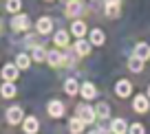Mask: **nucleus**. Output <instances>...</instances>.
Returning <instances> with one entry per match:
<instances>
[{"label": "nucleus", "mask_w": 150, "mask_h": 134, "mask_svg": "<svg viewBox=\"0 0 150 134\" xmlns=\"http://www.w3.org/2000/svg\"><path fill=\"white\" fill-rule=\"evenodd\" d=\"M75 114L80 116V119L84 121L86 125H93V123H97L95 106H91V103H80V106H77V110H75Z\"/></svg>", "instance_id": "obj_1"}, {"label": "nucleus", "mask_w": 150, "mask_h": 134, "mask_svg": "<svg viewBox=\"0 0 150 134\" xmlns=\"http://www.w3.org/2000/svg\"><path fill=\"white\" fill-rule=\"evenodd\" d=\"M115 95H117L119 99H128V97H132V93H135V86H132V81L130 79H126V77H122V79H117L115 81Z\"/></svg>", "instance_id": "obj_2"}, {"label": "nucleus", "mask_w": 150, "mask_h": 134, "mask_svg": "<svg viewBox=\"0 0 150 134\" xmlns=\"http://www.w3.org/2000/svg\"><path fill=\"white\" fill-rule=\"evenodd\" d=\"M11 29H13L16 33H24V31H29L31 29V18H29L27 13H16V15H11Z\"/></svg>", "instance_id": "obj_3"}, {"label": "nucleus", "mask_w": 150, "mask_h": 134, "mask_svg": "<svg viewBox=\"0 0 150 134\" xmlns=\"http://www.w3.org/2000/svg\"><path fill=\"white\" fill-rule=\"evenodd\" d=\"M82 13H84V0H66V5H64V15L66 18L77 20Z\"/></svg>", "instance_id": "obj_4"}, {"label": "nucleus", "mask_w": 150, "mask_h": 134, "mask_svg": "<svg viewBox=\"0 0 150 134\" xmlns=\"http://www.w3.org/2000/svg\"><path fill=\"white\" fill-rule=\"evenodd\" d=\"M47 62H49V66H51V68H62V66L66 64V53L60 51L57 46H55V48H49Z\"/></svg>", "instance_id": "obj_5"}, {"label": "nucleus", "mask_w": 150, "mask_h": 134, "mask_svg": "<svg viewBox=\"0 0 150 134\" xmlns=\"http://www.w3.org/2000/svg\"><path fill=\"white\" fill-rule=\"evenodd\" d=\"M88 31H91V29H88V24H86L82 18L73 20V22H71V29H69V33L75 37V40H84V37L88 35Z\"/></svg>", "instance_id": "obj_6"}, {"label": "nucleus", "mask_w": 150, "mask_h": 134, "mask_svg": "<svg viewBox=\"0 0 150 134\" xmlns=\"http://www.w3.org/2000/svg\"><path fill=\"white\" fill-rule=\"evenodd\" d=\"M35 31L38 35H49V33H55V22H53L49 15H40L35 22Z\"/></svg>", "instance_id": "obj_7"}, {"label": "nucleus", "mask_w": 150, "mask_h": 134, "mask_svg": "<svg viewBox=\"0 0 150 134\" xmlns=\"http://www.w3.org/2000/svg\"><path fill=\"white\" fill-rule=\"evenodd\" d=\"M132 110H135L137 114H146V112L150 110V99L146 97V93H137L135 97H132Z\"/></svg>", "instance_id": "obj_8"}, {"label": "nucleus", "mask_w": 150, "mask_h": 134, "mask_svg": "<svg viewBox=\"0 0 150 134\" xmlns=\"http://www.w3.org/2000/svg\"><path fill=\"white\" fill-rule=\"evenodd\" d=\"M47 114L51 116V119H62V116L66 114V106L60 99H51V101L47 103Z\"/></svg>", "instance_id": "obj_9"}, {"label": "nucleus", "mask_w": 150, "mask_h": 134, "mask_svg": "<svg viewBox=\"0 0 150 134\" xmlns=\"http://www.w3.org/2000/svg\"><path fill=\"white\" fill-rule=\"evenodd\" d=\"M5 119H7V123H9V125H18V123H22V121H24V112H22V108H20V106H9V108H7Z\"/></svg>", "instance_id": "obj_10"}, {"label": "nucleus", "mask_w": 150, "mask_h": 134, "mask_svg": "<svg viewBox=\"0 0 150 134\" xmlns=\"http://www.w3.org/2000/svg\"><path fill=\"white\" fill-rule=\"evenodd\" d=\"M73 53H75V57H88L91 53H93V44H91L86 37H84V40H75Z\"/></svg>", "instance_id": "obj_11"}, {"label": "nucleus", "mask_w": 150, "mask_h": 134, "mask_svg": "<svg viewBox=\"0 0 150 134\" xmlns=\"http://www.w3.org/2000/svg\"><path fill=\"white\" fill-rule=\"evenodd\" d=\"M80 95H82L84 101H93V99H97V86L86 79V81L80 83Z\"/></svg>", "instance_id": "obj_12"}, {"label": "nucleus", "mask_w": 150, "mask_h": 134, "mask_svg": "<svg viewBox=\"0 0 150 134\" xmlns=\"http://www.w3.org/2000/svg\"><path fill=\"white\" fill-rule=\"evenodd\" d=\"M53 44H55L57 48H69L71 46V33L66 31V29H57L55 33H53Z\"/></svg>", "instance_id": "obj_13"}, {"label": "nucleus", "mask_w": 150, "mask_h": 134, "mask_svg": "<svg viewBox=\"0 0 150 134\" xmlns=\"http://www.w3.org/2000/svg\"><path fill=\"white\" fill-rule=\"evenodd\" d=\"M20 125H22L24 134H38V132H40V121H38V116H33V114L24 116V121Z\"/></svg>", "instance_id": "obj_14"}, {"label": "nucleus", "mask_w": 150, "mask_h": 134, "mask_svg": "<svg viewBox=\"0 0 150 134\" xmlns=\"http://www.w3.org/2000/svg\"><path fill=\"white\" fill-rule=\"evenodd\" d=\"M128 121L124 116H115L110 119V134H128Z\"/></svg>", "instance_id": "obj_15"}, {"label": "nucleus", "mask_w": 150, "mask_h": 134, "mask_svg": "<svg viewBox=\"0 0 150 134\" xmlns=\"http://www.w3.org/2000/svg\"><path fill=\"white\" fill-rule=\"evenodd\" d=\"M86 37H88V42L93 44V46H104V44H106V33H104L99 27L91 29V31H88V35H86Z\"/></svg>", "instance_id": "obj_16"}, {"label": "nucleus", "mask_w": 150, "mask_h": 134, "mask_svg": "<svg viewBox=\"0 0 150 134\" xmlns=\"http://www.w3.org/2000/svg\"><path fill=\"white\" fill-rule=\"evenodd\" d=\"M0 75H2V79H5V81H13V83H16V79H18V75H20V68L11 62V64H5V66H2Z\"/></svg>", "instance_id": "obj_17"}, {"label": "nucleus", "mask_w": 150, "mask_h": 134, "mask_svg": "<svg viewBox=\"0 0 150 134\" xmlns=\"http://www.w3.org/2000/svg\"><path fill=\"white\" fill-rule=\"evenodd\" d=\"M29 51H31V53H29V55H31V62H38V64L47 62V53H49L47 46H42V44H35V46H31Z\"/></svg>", "instance_id": "obj_18"}, {"label": "nucleus", "mask_w": 150, "mask_h": 134, "mask_svg": "<svg viewBox=\"0 0 150 134\" xmlns=\"http://www.w3.org/2000/svg\"><path fill=\"white\" fill-rule=\"evenodd\" d=\"M66 128H69V132H71V134H84L86 123H84V121H82L77 114H75V116H71V119L66 121Z\"/></svg>", "instance_id": "obj_19"}, {"label": "nucleus", "mask_w": 150, "mask_h": 134, "mask_svg": "<svg viewBox=\"0 0 150 134\" xmlns=\"http://www.w3.org/2000/svg\"><path fill=\"white\" fill-rule=\"evenodd\" d=\"M132 55L144 60V62H148L150 60V44L148 42H137L135 46H132Z\"/></svg>", "instance_id": "obj_20"}, {"label": "nucleus", "mask_w": 150, "mask_h": 134, "mask_svg": "<svg viewBox=\"0 0 150 134\" xmlns=\"http://www.w3.org/2000/svg\"><path fill=\"white\" fill-rule=\"evenodd\" d=\"M80 83L82 81H77L75 77H66L62 88H64V93L69 95V97H77V95H80Z\"/></svg>", "instance_id": "obj_21"}, {"label": "nucleus", "mask_w": 150, "mask_h": 134, "mask_svg": "<svg viewBox=\"0 0 150 134\" xmlns=\"http://www.w3.org/2000/svg\"><path fill=\"white\" fill-rule=\"evenodd\" d=\"M95 114H97V121H108L110 119V106L106 101L95 103Z\"/></svg>", "instance_id": "obj_22"}, {"label": "nucleus", "mask_w": 150, "mask_h": 134, "mask_svg": "<svg viewBox=\"0 0 150 134\" xmlns=\"http://www.w3.org/2000/svg\"><path fill=\"white\" fill-rule=\"evenodd\" d=\"M104 15L110 20H117L122 15V2H112V5H104Z\"/></svg>", "instance_id": "obj_23"}, {"label": "nucleus", "mask_w": 150, "mask_h": 134, "mask_svg": "<svg viewBox=\"0 0 150 134\" xmlns=\"http://www.w3.org/2000/svg\"><path fill=\"white\" fill-rule=\"evenodd\" d=\"M0 95L5 99H13L16 95H18V88L13 86V81H5L2 86H0Z\"/></svg>", "instance_id": "obj_24"}, {"label": "nucleus", "mask_w": 150, "mask_h": 134, "mask_svg": "<svg viewBox=\"0 0 150 134\" xmlns=\"http://www.w3.org/2000/svg\"><path fill=\"white\" fill-rule=\"evenodd\" d=\"M144 64L146 62L144 60H139V57H135V55H130L128 57V70H130V73H144Z\"/></svg>", "instance_id": "obj_25"}, {"label": "nucleus", "mask_w": 150, "mask_h": 134, "mask_svg": "<svg viewBox=\"0 0 150 134\" xmlns=\"http://www.w3.org/2000/svg\"><path fill=\"white\" fill-rule=\"evenodd\" d=\"M13 64L18 66L20 70L31 68V55H29V53H18V55H16V62H13Z\"/></svg>", "instance_id": "obj_26"}, {"label": "nucleus", "mask_w": 150, "mask_h": 134, "mask_svg": "<svg viewBox=\"0 0 150 134\" xmlns=\"http://www.w3.org/2000/svg\"><path fill=\"white\" fill-rule=\"evenodd\" d=\"M5 9L9 11L11 15L20 13V11H22V0H7V2H5Z\"/></svg>", "instance_id": "obj_27"}, {"label": "nucleus", "mask_w": 150, "mask_h": 134, "mask_svg": "<svg viewBox=\"0 0 150 134\" xmlns=\"http://www.w3.org/2000/svg\"><path fill=\"white\" fill-rule=\"evenodd\" d=\"M128 134H146V125L141 121H135V123L128 125Z\"/></svg>", "instance_id": "obj_28"}, {"label": "nucleus", "mask_w": 150, "mask_h": 134, "mask_svg": "<svg viewBox=\"0 0 150 134\" xmlns=\"http://www.w3.org/2000/svg\"><path fill=\"white\" fill-rule=\"evenodd\" d=\"M86 134H102V130H99L97 125H95V128H91V130H88V132H86Z\"/></svg>", "instance_id": "obj_29"}, {"label": "nucleus", "mask_w": 150, "mask_h": 134, "mask_svg": "<svg viewBox=\"0 0 150 134\" xmlns=\"http://www.w3.org/2000/svg\"><path fill=\"white\" fill-rule=\"evenodd\" d=\"M112 2H122V0H102V5H112Z\"/></svg>", "instance_id": "obj_30"}, {"label": "nucleus", "mask_w": 150, "mask_h": 134, "mask_svg": "<svg viewBox=\"0 0 150 134\" xmlns=\"http://www.w3.org/2000/svg\"><path fill=\"white\" fill-rule=\"evenodd\" d=\"M146 97L150 99V83H148V88H146Z\"/></svg>", "instance_id": "obj_31"}, {"label": "nucleus", "mask_w": 150, "mask_h": 134, "mask_svg": "<svg viewBox=\"0 0 150 134\" xmlns=\"http://www.w3.org/2000/svg\"><path fill=\"white\" fill-rule=\"evenodd\" d=\"M44 2H55V0H44Z\"/></svg>", "instance_id": "obj_32"}, {"label": "nucleus", "mask_w": 150, "mask_h": 134, "mask_svg": "<svg viewBox=\"0 0 150 134\" xmlns=\"http://www.w3.org/2000/svg\"><path fill=\"white\" fill-rule=\"evenodd\" d=\"M0 31H2V22H0Z\"/></svg>", "instance_id": "obj_33"}]
</instances>
